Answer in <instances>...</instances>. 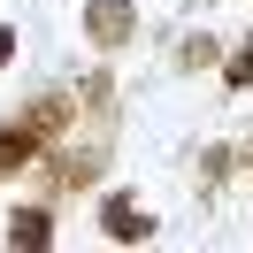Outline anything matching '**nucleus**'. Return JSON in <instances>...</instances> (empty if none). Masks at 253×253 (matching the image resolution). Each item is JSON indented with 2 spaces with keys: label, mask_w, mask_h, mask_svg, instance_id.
<instances>
[{
  "label": "nucleus",
  "mask_w": 253,
  "mask_h": 253,
  "mask_svg": "<svg viewBox=\"0 0 253 253\" xmlns=\"http://www.w3.org/2000/svg\"><path fill=\"white\" fill-rule=\"evenodd\" d=\"M108 230H115V238H138V230H146V222H138V215H130V207H123V200H115V207H108Z\"/></svg>",
  "instance_id": "f257e3e1"
},
{
  "label": "nucleus",
  "mask_w": 253,
  "mask_h": 253,
  "mask_svg": "<svg viewBox=\"0 0 253 253\" xmlns=\"http://www.w3.org/2000/svg\"><path fill=\"white\" fill-rule=\"evenodd\" d=\"M16 238L23 246H46V215H16Z\"/></svg>",
  "instance_id": "f03ea898"
}]
</instances>
